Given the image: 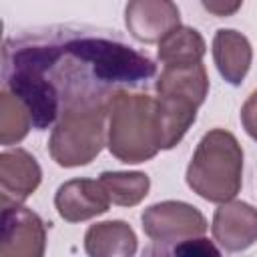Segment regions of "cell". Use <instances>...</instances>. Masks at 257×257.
<instances>
[{
    "label": "cell",
    "instance_id": "obj_20",
    "mask_svg": "<svg viewBox=\"0 0 257 257\" xmlns=\"http://www.w3.org/2000/svg\"><path fill=\"white\" fill-rule=\"evenodd\" d=\"M241 124L245 133L257 141V90L249 94V98L241 106Z\"/></svg>",
    "mask_w": 257,
    "mask_h": 257
},
{
    "label": "cell",
    "instance_id": "obj_4",
    "mask_svg": "<svg viewBox=\"0 0 257 257\" xmlns=\"http://www.w3.org/2000/svg\"><path fill=\"white\" fill-rule=\"evenodd\" d=\"M64 46L88 68V74L96 84H139L157 72L151 58L108 38L76 36L66 40Z\"/></svg>",
    "mask_w": 257,
    "mask_h": 257
},
{
    "label": "cell",
    "instance_id": "obj_16",
    "mask_svg": "<svg viewBox=\"0 0 257 257\" xmlns=\"http://www.w3.org/2000/svg\"><path fill=\"white\" fill-rule=\"evenodd\" d=\"M207 52V44L199 30L191 26H179L163 42H159V60L165 66H191L201 64Z\"/></svg>",
    "mask_w": 257,
    "mask_h": 257
},
{
    "label": "cell",
    "instance_id": "obj_15",
    "mask_svg": "<svg viewBox=\"0 0 257 257\" xmlns=\"http://www.w3.org/2000/svg\"><path fill=\"white\" fill-rule=\"evenodd\" d=\"M157 122H159V139L161 149L169 151L181 143L185 133L191 128V124L197 118V108L193 102L181 100V98H167L157 96Z\"/></svg>",
    "mask_w": 257,
    "mask_h": 257
},
{
    "label": "cell",
    "instance_id": "obj_19",
    "mask_svg": "<svg viewBox=\"0 0 257 257\" xmlns=\"http://www.w3.org/2000/svg\"><path fill=\"white\" fill-rule=\"evenodd\" d=\"M165 245L169 247H151L149 257H221L217 245L207 237H193Z\"/></svg>",
    "mask_w": 257,
    "mask_h": 257
},
{
    "label": "cell",
    "instance_id": "obj_10",
    "mask_svg": "<svg viewBox=\"0 0 257 257\" xmlns=\"http://www.w3.org/2000/svg\"><path fill=\"white\" fill-rule=\"evenodd\" d=\"M42 171L38 161L24 149H10L0 155V193L2 207L22 205L40 185Z\"/></svg>",
    "mask_w": 257,
    "mask_h": 257
},
{
    "label": "cell",
    "instance_id": "obj_8",
    "mask_svg": "<svg viewBox=\"0 0 257 257\" xmlns=\"http://www.w3.org/2000/svg\"><path fill=\"white\" fill-rule=\"evenodd\" d=\"M124 24L139 42H163L181 26L179 8L171 0H133L124 8Z\"/></svg>",
    "mask_w": 257,
    "mask_h": 257
},
{
    "label": "cell",
    "instance_id": "obj_12",
    "mask_svg": "<svg viewBox=\"0 0 257 257\" xmlns=\"http://www.w3.org/2000/svg\"><path fill=\"white\" fill-rule=\"evenodd\" d=\"M253 50L245 34L233 28H219L213 36V60L219 74L233 86H239L251 66Z\"/></svg>",
    "mask_w": 257,
    "mask_h": 257
},
{
    "label": "cell",
    "instance_id": "obj_7",
    "mask_svg": "<svg viewBox=\"0 0 257 257\" xmlns=\"http://www.w3.org/2000/svg\"><path fill=\"white\" fill-rule=\"evenodd\" d=\"M46 227L24 205L2 207L0 257H44Z\"/></svg>",
    "mask_w": 257,
    "mask_h": 257
},
{
    "label": "cell",
    "instance_id": "obj_3",
    "mask_svg": "<svg viewBox=\"0 0 257 257\" xmlns=\"http://www.w3.org/2000/svg\"><path fill=\"white\" fill-rule=\"evenodd\" d=\"M243 183V149L233 133L213 128L199 141L189 167L187 185L209 203H229Z\"/></svg>",
    "mask_w": 257,
    "mask_h": 257
},
{
    "label": "cell",
    "instance_id": "obj_14",
    "mask_svg": "<svg viewBox=\"0 0 257 257\" xmlns=\"http://www.w3.org/2000/svg\"><path fill=\"white\" fill-rule=\"evenodd\" d=\"M157 96L181 98L201 106L209 92V76L201 64L191 66H165L155 84Z\"/></svg>",
    "mask_w": 257,
    "mask_h": 257
},
{
    "label": "cell",
    "instance_id": "obj_2",
    "mask_svg": "<svg viewBox=\"0 0 257 257\" xmlns=\"http://www.w3.org/2000/svg\"><path fill=\"white\" fill-rule=\"evenodd\" d=\"M106 147L114 159L137 165L161 151L157 102L145 92L116 90L108 98Z\"/></svg>",
    "mask_w": 257,
    "mask_h": 257
},
{
    "label": "cell",
    "instance_id": "obj_17",
    "mask_svg": "<svg viewBox=\"0 0 257 257\" xmlns=\"http://www.w3.org/2000/svg\"><path fill=\"white\" fill-rule=\"evenodd\" d=\"M102 189L106 191L110 203L118 207H135L139 205L151 189V179L141 171H104L98 179Z\"/></svg>",
    "mask_w": 257,
    "mask_h": 257
},
{
    "label": "cell",
    "instance_id": "obj_5",
    "mask_svg": "<svg viewBox=\"0 0 257 257\" xmlns=\"http://www.w3.org/2000/svg\"><path fill=\"white\" fill-rule=\"evenodd\" d=\"M4 80L6 86L30 112L32 126L36 131L48 128L62 110L60 90L52 78L30 64L4 58Z\"/></svg>",
    "mask_w": 257,
    "mask_h": 257
},
{
    "label": "cell",
    "instance_id": "obj_9",
    "mask_svg": "<svg viewBox=\"0 0 257 257\" xmlns=\"http://www.w3.org/2000/svg\"><path fill=\"white\" fill-rule=\"evenodd\" d=\"M211 231L215 241L229 253L249 249L257 241V209L245 201L219 205L213 215Z\"/></svg>",
    "mask_w": 257,
    "mask_h": 257
},
{
    "label": "cell",
    "instance_id": "obj_6",
    "mask_svg": "<svg viewBox=\"0 0 257 257\" xmlns=\"http://www.w3.org/2000/svg\"><path fill=\"white\" fill-rule=\"evenodd\" d=\"M143 231L157 243H175L203 237L207 231L205 215L183 201H163L147 207L141 215Z\"/></svg>",
    "mask_w": 257,
    "mask_h": 257
},
{
    "label": "cell",
    "instance_id": "obj_13",
    "mask_svg": "<svg viewBox=\"0 0 257 257\" xmlns=\"http://www.w3.org/2000/svg\"><path fill=\"white\" fill-rule=\"evenodd\" d=\"M139 247L133 227L124 221H100L84 233V251L88 257H135Z\"/></svg>",
    "mask_w": 257,
    "mask_h": 257
},
{
    "label": "cell",
    "instance_id": "obj_11",
    "mask_svg": "<svg viewBox=\"0 0 257 257\" xmlns=\"http://www.w3.org/2000/svg\"><path fill=\"white\" fill-rule=\"evenodd\" d=\"M54 207L64 221L80 223L106 213L110 199L98 181L70 179L58 187L54 195Z\"/></svg>",
    "mask_w": 257,
    "mask_h": 257
},
{
    "label": "cell",
    "instance_id": "obj_18",
    "mask_svg": "<svg viewBox=\"0 0 257 257\" xmlns=\"http://www.w3.org/2000/svg\"><path fill=\"white\" fill-rule=\"evenodd\" d=\"M32 126V118L28 108L8 90L0 92V143L4 147L20 143Z\"/></svg>",
    "mask_w": 257,
    "mask_h": 257
},
{
    "label": "cell",
    "instance_id": "obj_21",
    "mask_svg": "<svg viewBox=\"0 0 257 257\" xmlns=\"http://www.w3.org/2000/svg\"><path fill=\"white\" fill-rule=\"evenodd\" d=\"M203 8L213 12L215 16H231L233 12H237L241 8V2H203Z\"/></svg>",
    "mask_w": 257,
    "mask_h": 257
},
{
    "label": "cell",
    "instance_id": "obj_1",
    "mask_svg": "<svg viewBox=\"0 0 257 257\" xmlns=\"http://www.w3.org/2000/svg\"><path fill=\"white\" fill-rule=\"evenodd\" d=\"M110 96L86 94L62 104L48 139V153L56 165L64 169L84 167L98 157L106 145Z\"/></svg>",
    "mask_w": 257,
    "mask_h": 257
}]
</instances>
